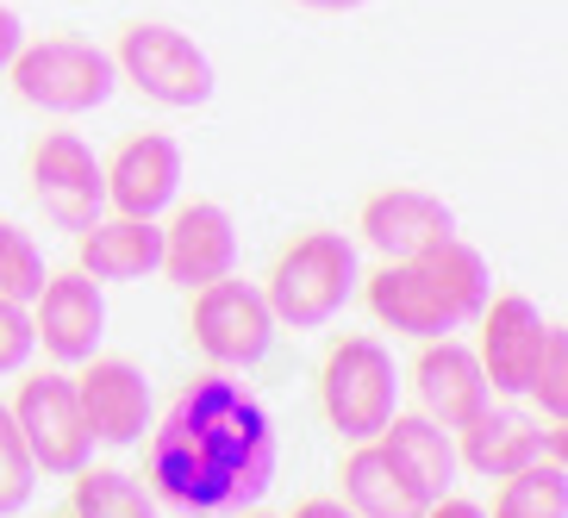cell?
I'll use <instances>...</instances> for the list:
<instances>
[{
    "label": "cell",
    "mask_w": 568,
    "mask_h": 518,
    "mask_svg": "<svg viewBox=\"0 0 568 518\" xmlns=\"http://www.w3.org/2000/svg\"><path fill=\"white\" fill-rule=\"evenodd\" d=\"M151 444V494L175 512H251L275 487L282 444L275 418L251 387L232 382V368H213L169 400L163 425L144 431Z\"/></svg>",
    "instance_id": "1"
},
{
    "label": "cell",
    "mask_w": 568,
    "mask_h": 518,
    "mask_svg": "<svg viewBox=\"0 0 568 518\" xmlns=\"http://www.w3.org/2000/svg\"><path fill=\"white\" fill-rule=\"evenodd\" d=\"M363 287V263H356V244L344 232H301L275 256L263 282V301L275 313V325L287 332H325L351 294Z\"/></svg>",
    "instance_id": "2"
},
{
    "label": "cell",
    "mask_w": 568,
    "mask_h": 518,
    "mask_svg": "<svg viewBox=\"0 0 568 518\" xmlns=\"http://www.w3.org/2000/svg\"><path fill=\"white\" fill-rule=\"evenodd\" d=\"M7 82H13V94L26 106H38V113L82 119V113H94V106L113 101L119 63H113V51H101V44L57 32V38H26L19 57L7 63Z\"/></svg>",
    "instance_id": "3"
},
{
    "label": "cell",
    "mask_w": 568,
    "mask_h": 518,
    "mask_svg": "<svg viewBox=\"0 0 568 518\" xmlns=\"http://www.w3.org/2000/svg\"><path fill=\"white\" fill-rule=\"evenodd\" d=\"M318 406L344 444L382 437V425L400 413V368L382 337H337L318 368Z\"/></svg>",
    "instance_id": "4"
},
{
    "label": "cell",
    "mask_w": 568,
    "mask_h": 518,
    "mask_svg": "<svg viewBox=\"0 0 568 518\" xmlns=\"http://www.w3.org/2000/svg\"><path fill=\"white\" fill-rule=\"evenodd\" d=\"M119 82H132L144 101L169 106V113H187V106H206L213 101V57L182 32V26H163V19H138L119 32Z\"/></svg>",
    "instance_id": "5"
},
{
    "label": "cell",
    "mask_w": 568,
    "mask_h": 518,
    "mask_svg": "<svg viewBox=\"0 0 568 518\" xmlns=\"http://www.w3.org/2000/svg\"><path fill=\"white\" fill-rule=\"evenodd\" d=\"M275 313H268L263 287L244 275H219V282L194 287V313H187V337L213 368H256L275 351Z\"/></svg>",
    "instance_id": "6"
},
{
    "label": "cell",
    "mask_w": 568,
    "mask_h": 518,
    "mask_svg": "<svg viewBox=\"0 0 568 518\" xmlns=\"http://www.w3.org/2000/svg\"><path fill=\"white\" fill-rule=\"evenodd\" d=\"M13 425L32 450L38 475H75V468L94 463V431L82 418V400H75V375L63 368H44V375H26L13 400Z\"/></svg>",
    "instance_id": "7"
},
{
    "label": "cell",
    "mask_w": 568,
    "mask_h": 518,
    "mask_svg": "<svg viewBox=\"0 0 568 518\" xmlns=\"http://www.w3.org/2000/svg\"><path fill=\"white\" fill-rule=\"evenodd\" d=\"M32 194L51 225L88 232L106 213V169L75 132H44L32 144Z\"/></svg>",
    "instance_id": "8"
},
{
    "label": "cell",
    "mask_w": 568,
    "mask_h": 518,
    "mask_svg": "<svg viewBox=\"0 0 568 518\" xmlns=\"http://www.w3.org/2000/svg\"><path fill=\"white\" fill-rule=\"evenodd\" d=\"M32 337L57 368H82L88 356H101V337H106L101 282H88L82 268L44 275V287H38V301H32Z\"/></svg>",
    "instance_id": "9"
},
{
    "label": "cell",
    "mask_w": 568,
    "mask_h": 518,
    "mask_svg": "<svg viewBox=\"0 0 568 518\" xmlns=\"http://www.w3.org/2000/svg\"><path fill=\"white\" fill-rule=\"evenodd\" d=\"M75 400H82V418H88V431H94V444H113V450L144 444V431L156 425L151 382L125 356H88L82 375H75Z\"/></svg>",
    "instance_id": "10"
},
{
    "label": "cell",
    "mask_w": 568,
    "mask_h": 518,
    "mask_svg": "<svg viewBox=\"0 0 568 518\" xmlns=\"http://www.w3.org/2000/svg\"><path fill=\"white\" fill-rule=\"evenodd\" d=\"M475 325H481L475 356H481V375H487V387H494V400H518V394L531 387L537 356H544L550 318L537 313V301H525V294H487Z\"/></svg>",
    "instance_id": "11"
},
{
    "label": "cell",
    "mask_w": 568,
    "mask_h": 518,
    "mask_svg": "<svg viewBox=\"0 0 568 518\" xmlns=\"http://www.w3.org/2000/svg\"><path fill=\"white\" fill-rule=\"evenodd\" d=\"M363 244L382 263H413L432 244L456 237V206L444 194H425V187H382L363 201V219H356Z\"/></svg>",
    "instance_id": "12"
},
{
    "label": "cell",
    "mask_w": 568,
    "mask_h": 518,
    "mask_svg": "<svg viewBox=\"0 0 568 518\" xmlns=\"http://www.w3.org/2000/svg\"><path fill=\"white\" fill-rule=\"evenodd\" d=\"M106 169V213L125 219H163L182 201V144L169 132H138L113 151Z\"/></svg>",
    "instance_id": "13"
},
{
    "label": "cell",
    "mask_w": 568,
    "mask_h": 518,
    "mask_svg": "<svg viewBox=\"0 0 568 518\" xmlns=\"http://www.w3.org/2000/svg\"><path fill=\"white\" fill-rule=\"evenodd\" d=\"M237 268V225L232 213L219 201H187L175 206V219L163 225V268L156 275H169L175 287H206L219 282V275H232Z\"/></svg>",
    "instance_id": "14"
},
{
    "label": "cell",
    "mask_w": 568,
    "mask_h": 518,
    "mask_svg": "<svg viewBox=\"0 0 568 518\" xmlns=\"http://www.w3.org/2000/svg\"><path fill=\"white\" fill-rule=\"evenodd\" d=\"M413 387H418V413L437 418L444 431H463L468 418H481V406L494 400V387H487V375H481L475 344H463L456 332L450 337H432V344L418 351Z\"/></svg>",
    "instance_id": "15"
},
{
    "label": "cell",
    "mask_w": 568,
    "mask_h": 518,
    "mask_svg": "<svg viewBox=\"0 0 568 518\" xmlns=\"http://www.w3.org/2000/svg\"><path fill=\"white\" fill-rule=\"evenodd\" d=\"M337 481H344V506H351L356 518H425V506H432V487L418 481L382 437L351 444Z\"/></svg>",
    "instance_id": "16"
},
{
    "label": "cell",
    "mask_w": 568,
    "mask_h": 518,
    "mask_svg": "<svg viewBox=\"0 0 568 518\" xmlns=\"http://www.w3.org/2000/svg\"><path fill=\"white\" fill-rule=\"evenodd\" d=\"M75 268L88 282H144L163 268V219L101 213L88 232H75Z\"/></svg>",
    "instance_id": "17"
},
{
    "label": "cell",
    "mask_w": 568,
    "mask_h": 518,
    "mask_svg": "<svg viewBox=\"0 0 568 518\" xmlns=\"http://www.w3.org/2000/svg\"><path fill=\"white\" fill-rule=\"evenodd\" d=\"M456 463L487 475V481H506L518 468L544 463V418L487 400L481 418H468L463 431H456Z\"/></svg>",
    "instance_id": "18"
},
{
    "label": "cell",
    "mask_w": 568,
    "mask_h": 518,
    "mask_svg": "<svg viewBox=\"0 0 568 518\" xmlns=\"http://www.w3.org/2000/svg\"><path fill=\"white\" fill-rule=\"evenodd\" d=\"M363 294H368V313L382 318L387 332H400V337L432 344V337L463 332L456 313L444 306V294L432 287V275H425L418 263H382L375 275H363Z\"/></svg>",
    "instance_id": "19"
},
{
    "label": "cell",
    "mask_w": 568,
    "mask_h": 518,
    "mask_svg": "<svg viewBox=\"0 0 568 518\" xmlns=\"http://www.w3.org/2000/svg\"><path fill=\"white\" fill-rule=\"evenodd\" d=\"M382 444L400 456L406 468H413L418 481L432 487V500H437V494H456V475H463V463H456V431H444L437 418L394 413L382 425Z\"/></svg>",
    "instance_id": "20"
},
{
    "label": "cell",
    "mask_w": 568,
    "mask_h": 518,
    "mask_svg": "<svg viewBox=\"0 0 568 518\" xmlns=\"http://www.w3.org/2000/svg\"><path fill=\"white\" fill-rule=\"evenodd\" d=\"M425 275H432V287L444 294V306L456 313V325H475L487 306V294H494V268H487V256L468 244V237H444V244H432L425 256H413Z\"/></svg>",
    "instance_id": "21"
},
{
    "label": "cell",
    "mask_w": 568,
    "mask_h": 518,
    "mask_svg": "<svg viewBox=\"0 0 568 518\" xmlns=\"http://www.w3.org/2000/svg\"><path fill=\"white\" fill-rule=\"evenodd\" d=\"M69 518H163L156 494L125 468H75L69 475Z\"/></svg>",
    "instance_id": "22"
},
{
    "label": "cell",
    "mask_w": 568,
    "mask_h": 518,
    "mask_svg": "<svg viewBox=\"0 0 568 518\" xmlns=\"http://www.w3.org/2000/svg\"><path fill=\"white\" fill-rule=\"evenodd\" d=\"M487 518H568V468L531 463V468H518V475H506Z\"/></svg>",
    "instance_id": "23"
},
{
    "label": "cell",
    "mask_w": 568,
    "mask_h": 518,
    "mask_svg": "<svg viewBox=\"0 0 568 518\" xmlns=\"http://www.w3.org/2000/svg\"><path fill=\"white\" fill-rule=\"evenodd\" d=\"M44 251H38V237L26 232V225H13V219H0V301H19L32 306L38 287H44Z\"/></svg>",
    "instance_id": "24"
},
{
    "label": "cell",
    "mask_w": 568,
    "mask_h": 518,
    "mask_svg": "<svg viewBox=\"0 0 568 518\" xmlns=\"http://www.w3.org/2000/svg\"><path fill=\"white\" fill-rule=\"evenodd\" d=\"M32 494H38V463H32V450H26L19 425H13V406L0 400V518L26 512Z\"/></svg>",
    "instance_id": "25"
},
{
    "label": "cell",
    "mask_w": 568,
    "mask_h": 518,
    "mask_svg": "<svg viewBox=\"0 0 568 518\" xmlns=\"http://www.w3.org/2000/svg\"><path fill=\"white\" fill-rule=\"evenodd\" d=\"M525 400H537V413L550 418V425H562V418H568V332H562V325L544 332V356H537V368H531Z\"/></svg>",
    "instance_id": "26"
},
{
    "label": "cell",
    "mask_w": 568,
    "mask_h": 518,
    "mask_svg": "<svg viewBox=\"0 0 568 518\" xmlns=\"http://www.w3.org/2000/svg\"><path fill=\"white\" fill-rule=\"evenodd\" d=\"M38 356L32 337V306L0 301V375H26V363Z\"/></svg>",
    "instance_id": "27"
},
{
    "label": "cell",
    "mask_w": 568,
    "mask_h": 518,
    "mask_svg": "<svg viewBox=\"0 0 568 518\" xmlns=\"http://www.w3.org/2000/svg\"><path fill=\"white\" fill-rule=\"evenodd\" d=\"M19 44H26V19H19L7 0H0V75H7V63L19 57Z\"/></svg>",
    "instance_id": "28"
},
{
    "label": "cell",
    "mask_w": 568,
    "mask_h": 518,
    "mask_svg": "<svg viewBox=\"0 0 568 518\" xmlns=\"http://www.w3.org/2000/svg\"><path fill=\"white\" fill-rule=\"evenodd\" d=\"M425 518H487V506L463 500V494H437V500L425 506Z\"/></svg>",
    "instance_id": "29"
},
{
    "label": "cell",
    "mask_w": 568,
    "mask_h": 518,
    "mask_svg": "<svg viewBox=\"0 0 568 518\" xmlns=\"http://www.w3.org/2000/svg\"><path fill=\"white\" fill-rule=\"evenodd\" d=\"M294 518H356V512L344 500H301V506H294Z\"/></svg>",
    "instance_id": "30"
},
{
    "label": "cell",
    "mask_w": 568,
    "mask_h": 518,
    "mask_svg": "<svg viewBox=\"0 0 568 518\" xmlns=\"http://www.w3.org/2000/svg\"><path fill=\"white\" fill-rule=\"evenodd\" d=\"M294 7H306V13H356L368 0H294Z\"/></svg>",
    "instance_id": "31"
},
{
    "label": "cell",
    "mask_w": 568,
    "mask_h": 518,
    "mask_svg": "<svg viewBox=\"0 0 568 518\" xmlns=\"http://www.w3.org/2000/svg\"><path fill=\"white\" fill-rule=\"evenodd\" d=\"M562 456H568V431L550 425V431H544V463H562Z\"/></svg>",
    "instance_id": "32"
},
{
    "label": "cell",
    "mask_w": 568,
    "mask_h": 518,
    "mask_svg": "<svg viewBox=\"0 0 568 518\" xmlns=\"http://www.w3.org/2000/svg\"><path fill=\"white\" fill-rule=\"evenodd\" d=\"M232 518H275V512H256V506H251V512H232Z\"/></svg>",
    "instance_id": "33"
},
{
    "label": "cell",
    "mask_w": 568,
    "mask_h": 518,
    "mask_svg": "<svg viewBox=\"0 0 568 518\" xmlns=\"http://www.w3.org/2000/svg\"><path fill=\"white\" fill-rule=\"evenodd\" d=\"M57 518H69V512H57Z\"/></svg>",
    "instance_id": "34"
}]
</instances>
